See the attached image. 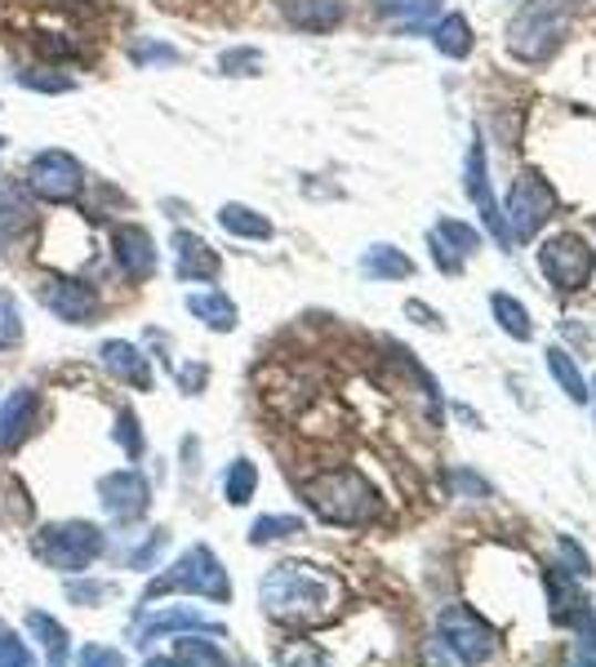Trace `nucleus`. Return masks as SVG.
<instances>
[{
  "instance_id": "1",
  "label": "nucleus",
  "mask_w": 596,
  "mask_h": 667,
  "mask_svg": "<svg viewBox=\"0 0 596 667\" xmlns=\"http://www.w3.org/2000/svg\"><path fill=\"white\" fill-rule=\"evenodd\" d=\"M339 596H343L339 583L330 574H321L317 565H304V561H280L258 583L263 614L276 623H289V627H317V623L335 618Z\"/></svg>"
},
{
  "instance_id": "2",
  "label": "nucleus",
  "mask_w": 596,
  "mask_h": 667,
  "mask_svg": "<svg viewBox=\"0 0 596 667\" xmlns=\"http://www.w3.org/2000/svg\"><path fill=\"white\" fill-rule=\"evenodd\" d=\"M304 499H308V507H312L321 521H330V525H366V521L379 516V494H374V485H370L361 472H352V468L312 476V481L304 485Z\"/></svg>"
},
{
  "instance_id": "3",
  "label": "nucleus",
  "mask_w": 596,
  "mask_h": 667,
  "mask_svg": "<svg viewBox=\"0 0 596 667\" xmlns=\"http://www.w3.org/2000/svg\"><path fill=\"white\" fill-rule=\"evenodd\" d=\"M569 32L565 0H525L507 23V54L516 63H547Z\"/></svg>"
},
{
  "instance_id": "4",
  "label": "nucleus",
  "mask_w": 596,
  "mask_h": 667,
  "mask_svg": "<svg viewBox=\"0 0 596 667\" xmlns=\"http://www.w3.org/2000/svg\"><path fill=\"white\" fill-rule=\"evenodd\" d=\"M165 592H196V596H205V601L227 605V601H232V578H227L223 561H218L205 543H196V547H187V552L147 587V601H156V596H165Z\"/></svg>"
},
{
  "instance_id": "5",
  "label": "nucleus",
  "mask_w": 596,
  "mask_h": 667,
  "mask_svg": "<svg viewBox=\"0 0 596 667\" xmlns=\"http://www.w3.org/2000/svg\"><path fill=\"white\" fill-rule=\"evenodd\" d=\"M436 636L467 667H481V663H490L499 654V632L476 609H467V605H445L436 614Z\"/></svg>"
},
{
  "instance_id": "6",
  "label": "nucleus",
  "mask_w": 596,
  "mask_h": 667,
  "mask_svg": "<svg viewBox=\"0 0 596 667\" xmlns=\"http://www.w3.org/2000/svg\"><path fill=\"white\" fill-rule=\"evenodd\" d=\"M32 552L54 565V569H85L103 556V534L90 521H68V525H45L32 538Z\"/></svg>"
},
{
  "instance_id": "7",
  "label": "nucleus",
  "mask_w": 596,
  "mask_h": 667,
  "mask_svg": "<svg viewBox=\"0 0 596 667\" xmlns=\"http://www.w3.org/2000/svg\"><path fill=\"white\" fill-rule=\"evenodd\" d=\"M556 209V192L547 187V178L538 170H521L507 187V240H534V232L552 218Z\"/></svg>"
},
{
  "instance_id": "8",
  "label": "nucleus",
  "mask_w": 596,
  "mask_h": 667,
  "mask_svg": "<svg viewBox=\"0 0 596 667\" xmlns=\"http://www.w3.org/2000/svg\"><path fill=\"white\" fill-rule=\"evenodd\" d=\"M592 267L596 254L578 232H561L538 249V271L547 276V285H556V294H578L592 280Z\"/></svg>"
},
{
  "instance_id": "9",
  "label": "nucleus",
  "mask_w": 596,
  "mask_h": 667,
  "mask_svg": "<svg viewBox=\"0 0 596 667\" xmlns=\"http://www.w3.org/2000/svg\"><path fill=\"white\" fill-rule=\"evenodd\" d=\"M81 183H85V170H81V161L72 156V152H41V156H32V165H28V187L41 196V201H50V205H68V201H76L81 196Z\"/></svg>"
},
{
  "instance_id": "10",
  "label": "nucleus",
  "mask_w": 596,
  "mask_h": 667,
  "mask_svg": "<svg viewBox=\"0 0 596 667\" xmlns=\"http://www.w3.org/2000/svg\"><path fill=\"white\" fill-rule=\"evenodd\" d=\"M41 302L59 316V320H72V325H90L99 316V294L85 285V280H72V276H45L41 280Z\"/></svg>"
},
{
  "instance_id": "11",
  "label": "nucleus",
  "mask_w": 596,
  "mask_h": 667,
  "mask_svg": "<svg viewBox=\"0 0 596 667\" xmlns=\"http://www.w3.org/2000/svg\"><path fill=\"white\" fill-rule=\"evenodd\" d=\"M99 494H103V507H107L116 521H134V516H143L147 503H152V485H147L143 472H134V468L103 476V481H99Z\"/></svg>"
},
{
  "instance_id": "12",
  "label": "nucleus",
  "mask_w": 596,
  "mask_h": 667,
  "mask_svg": "<svg viewBox=\"0 0 596 667\" xmlns=\"http://www.w3.org/2000/svg\"><path fill=\"white\" fill-rule=\"evenodd\" d=\"M37 414H41V397L32 388H19V392H10L6 401H0V454L19 450L32 437Z\"/></svg>"
},
{
  "instance_id": "13",
  "label": "nucleus",
  "mask_w": 596,
  "mask_h": 667,
  "mask_svg": "<svg viewBox=\"0 0 596 667\" xmlns=\"http://www.w3.org/2000/svg\"><path fill=\"white\" fill-rule=\"evenodd\" d=\"M476 249H481L476 227H467V223H459V218H441V223L432 227V258H436L441 271H463V263H467Z\"/></svg>"
},
{
  "instance_id": "14",
  "label": "nucleus",
  "mask_w": 596,
  "mask_h": 667,
  "mask_svg": "<svg viewBox=\"0 0 596 667\" xmlns=\"http://www.w3.org/2000/svg\"><path fill=\"white\" fill-rule=\"evenodd\" d=\"M543 583H547V614H552L556 627H574V623L592 609V601L583 596V578L565 574L561 565H552Z\"/></svg>"
},
{
  "instance_id": "15",
  "label": "nucleus",
  "mask_w": 596,
  "mask_h": 667,
  "mask_svg": "<svg viewBox=\"0 0 596 667\" xmlns=\"http://www.w3.org/2000/svg\"><path fill=\"white\" fill-rule=\"evenodd\" d=\"M112 254H116V263L130 280H147L156 271V245L138 223H125V227L112 232Z\"/></svg>"
},
{
  "instance_id": "16",
  "label": "nucleus",
  "mask_w": 596,
  "mask_h": 667,
  "mask_svg": "<svg viewBox=\"0 0 596 667\" xmlns=\"http://www.w3.org/2000/svg\"><path fill=\"white\" fill-rule=\"evenodd\" d=\"M280 14L298 32H335L348 19V0H280Z\"/></svg>"
},
{
  "instance_id": "17",
  "label": "nucleus",
  "mask_w": 596,
  "mask_h": 667,
  "mask_svg": "<svg viewBox=\"0 0 596 667\" xmlns=\"http://www.w3.org/2000/svg\"><path fill=\"white\" fill-rule=\"evenodd\" d=\"M174 249H178V280H192V285L196 280H214L218 267H223V258L192 232H174Z\"/></svg>"
},
{
  "instance_id": "18",
  "label": "nucleus",
  "mask_w": 596,
  "mask_h": 667,
  "mask_svg": "<svg viewBox=\"0 0 596 667\" xmlns=\"http://www.w3.org/2000/svg\"><path fill=\"white\" fill-rule=\"evenodd\" d=\"M103 366H107L116 379H125L130 388H138V392L152 388V366H147V357H143L134 343H125V339L103 343Z\"/></svg>"
},
{
  "instance_id": "19",
  "label": "nucleus",
  "mask_w": 596,
  "mask_h": 667,
  "mask_svg": "<svg viewBox=\"0 0 596 667\" xmlns=\"http://www.w3.org/2000/svg\"><path fill=\"white\" fill-rule=\"evenodd\" d=\"M32 223H37V205L28 201V192L14 183H0V240L28 236Z\"/></svg>"
},
{
  "instance_id": "20",
  "label": "nucleus",
  "mask_w": 596,
  "mask_h": 667,
  "mask_svg": "<svg viewBox=\"0 0 596 667\" xmlns=\"http://www.w3.org/2000/svg\"><path fill=\"white\" fill-rule=\"evenodd\" d=\"M467 192H472V201L481 205V218L490 223V232H494L499 240H507L503 214H499L494 201H490V178H485V147H481V138L472 143V156H467Z\"/></svg>"
},
{
  "instance_id": "21",
  "label": "nucleus",
  "mask_w": 596,
  "mask_h": 667,
  "mask_svg": "<svg viewBox=\"0 0 596 667\" xmlns=\"http://www.w3.org/2000/svg\"><path fill=\"white\" fill-rule=\"evenodd\" d=\"M490 311H494V320H499V329L507 334V339H516V343H530V339H534V320H530V311H525L521 298L494 294V298H490Z\"/></svg>"
},
{
  "instance_id": "22",
  "label": "nucleus",
  "mask_w": 596,
  "mask_h": 667,
  "mask_svg": "<svg viewBox=\"0 0 596 667\" xmlns=\"http://www.w3.org/2000/svg\"><path fill=\"white\" fill-rule=\"evenodd\" d=\"M165 632H218V627L205 614H196V609H161V614H152L143 623V640L138 645H147L152 636H165Z\"/></svg>"
},
{
  "instance_id": "23",
  "label": "nucleus",
  "mask_w": 596,
  "mask_h": 667,
  "mask_svg": "<svg viewBox=\"0 0 596 667\" xmlns=\"http://www.w3.org/2000/svg\"><path fill=\"white\" fill-rule=\"evenodd\" d=\"M547 374L561 383V392H565L574 406H587V401H592V392H587V383H583V370L574 366V357H569L565 348H547Z\"/></svg>"
},
{
  "instance_id": "24",
  "label": "nucleus",
  "mask_w": 596,
  "mask_h": 667,
  "mask_svg": "<svg viewBox=\"0 0 596 667\" xmlns=\"http://www.w3.org/2000/svg\"><path fill=\"white\" fill-rule=\"evenodd\" d=\"M174 663H178V667H232V658H227L214 640L192 636V632H183V636L174 640Z\"/></svg>"
},
{
  "instance_id": "25",
  "label": "nucleus",
  "mask_w": 596,
  "mask_h": 667,
  "mask_svg": "<svg viewBox=\"0 0 596 667\" xmlns=\"http://www.w3.org/2000/svg\"><path fill=\"white\" fill-rule=\"evenodd\" d=\"M187 311H192L196 320H205L209 329H223V334L236 329V302H232L227 294H214V289H209V294H192V298H187Z\"/></svg>"
},
{
  "instance_id": "26",
  "label": "nucleus",
  "mask_w": 596,
  "mask_h": 667,
  "mask_svg": "<svg viewBox=\"0 0 596 667\" xmlns=\"http://www.w3.org/2000/svg\"><path fill=\"white\" fill-rule=\"evenodd\" d=\"M432 45L445 54V59H467L472 54V28L463 14H445L436 28H432Z\"/></svg>"
},
{
  "instance_id": "27",
  "label": "nucleus",
  "mask_w": 596,
  "mask_h": 667,
  "mask_svg": "<svg viewBox=\"0 0 596 667\" xmlns=\"http://www.w3.org/2000/svg\"><path fill=\"white\" fill-rule=\"evenodd\" d=\"M361 267H366V276H374V280H405V276H414V263H410L401 249H392V245H374V249L361 258Z\"/></svg>"
},
{
  "instance_id": "28",
  "label": "nucleus",
  "mask_w": 596,
  "mask_h": 667,
  "mask_svg": "<svg viewBox=\"0 0 596 667\" xmlns=\"http://www.w3.org/2000/svg\"><path fill=\"white\" fill-rule=\"evenodd\" d=\"M218 223H223L232 236H245V240H267V236H271V223H267L258 209H249V205H223V209H218Z\"/></svg>"
},
{
  "instance_id": "29",
  "label": "nucleus",
  "mask_w": 596,
  "mask_h": 667,
  "mask_svg": "<svg viewBox=\"0 0 596 667\" xmlns=\"http://www.w3.org/2000/svg\"><path fill=\"white\" fill-rule=\"evenodd\" d=\"M436 6H441V0H374V10H379L383 19H392L397 28H419V23H428V19L436 14Z\"/></svg>"
},
{
  "instance_id": "30",
  "label": "nucleus",
  "mask_w": 596,
  "mask_h": 667,
  "mask_svg": "<svg viewBox=\"0 0 596 667\" xmlns=\"http://www.w3.org/2000/svg\"><path fill=\"white\" fill-rule=\"evenodd\" d=\"M254 490H258V468H254L249 459H236V463L227 468V476H223L227 503H232V507H245V503L254 499Z\"/></svg>"
},
{
  "instance_id": "31",
  "label": "nucleus",
  "mask_w": 596,
  "mask_h": 667,
  "mask_svg": "<svg viewBox=\"0 0 596 667\" xmlns=\"http://www.w3.org/2000/svg\"><path fill=\"white\" fill-rule=\"evenodd\" d=\"M28 627H32V632H37V640L45 645L50 663H54V667H63V658H68V632H63V623H54L50 614L32 609V614H28Z\"/></svg>"
},
{
  "instance_id": "32",
  "label": "nucleus",
  "mask_w": 596,
  "mask_h": 667,
  "mask_svg": "<svg viewBox=\"0 0 596 667\" xmlns=\"http://www.w3.org/2000/svg\"><path fill=\"white\" fill-rule=\"evenodd\" d=\"M289 534H304V521L289 516V512H271V516H258V521L249 525V543H254V547L280 543V538H289Z\"/></svg>"
},
{
  "instance_id": "33",
  "label": "nucleus",
  "mask_w": 596,
  "mask_h": 667,
  "mask_svg": "<svg viewBox=\"0 0 596 667\" xmlns=\"http://www.w3.org/2000/svg\"><path fill=\"white\" fill-rule=\"evenodd\" d=\"M276 667H330V658H326V649L317 645V640H285L280 649H276Z\"/></svg>"
},
{
  "instance_id": "34",
  "label": "nucleus",
  "mask_w": 596,
  "mask_h": 667,
  "mask_svg": "<svg viewBox=\"0 0 596 667\" xmlns=\"http://www.w3.org/2000/svg\"><path fill=\"white\" fill-rule=\"evenodd\" d=\"M23 343V316H19V302L14 294L0 289V348H19Z\"/></svg>"
},
{
  "instance_id": "35",
  "label": "nucleus",
  "mask_w": 596,
  "mask_h": 667,
  "mask_svg": "<svg viewBox=\"0 0 596 667\" xmlns=\"http://www.w3.org/2000/svg\"><path fill=\"white\" fill-rule=\"evenodd\" d=\"M556 552H561V561H556V565H561L565 574H574V578H592V556H587V552H583L569 534H561V538H556Z\"/></svg>"
},
{
  "instance_id": "36",
  "label": "nucleus",
  "mask_w": 596,
  "mask_h": 667,
  "mask_svg": "<svg viewBox=\"0 0 596 667\" xmlns=\"http://www.w3.org/2000/svg\"><path fill=\"white\" fill-rule=\"evenodd\" d=\"M116 441L125 445V454H130V459H138V454H143V432H138V419H134L130 410H121V414H116Z\"/></svg>"
},
{
  "instance_id": "37",
  "label": "nucleus",
  "mask_w": 596,
  "mask_h": 667,
  "mask_svg": "<svg viewBox=\"0 0 596 667\" xmlns=\"http://www.w3.org/2000/svg\"><path fill=\"white\" fill-rule=\"evenodd\" d=\"M76 667H125L121 649H107V645H85L76 654Z\"/></svg>"
},
{
  "instance_id": "38",
  "label": "nucleus",
  "mask_w": 596,
  "mask_h": 667,
  "mask_svg": "<svg viewBox=\"0 0 596 667\" xmlns=\"http://www.w3.org/2000/svg\"><path fill=\"white\" fill-rule=\"evenodd\" d=\"M0 667H32L28 645L19 636H10V632H0Z\"/></svg>"
},
{
  "instance_id": "39",
  "label": "nucleus",
  "mask_w": 596,
  "mask_h": 667,
  "mask_svg": "<svg viewBox=\"0 0 596 667\" xmlns=\"http://www.w3.org/2000/svg\"><path fill=\"white\" fill-rule=\"evenodd\" d=\"M19 85H23V90H45V94H68V90H72V76H37V72H23Z\"/></svg>"
},
{
  "instance_id": "40",
  "label": "nucleus",
  "mask_w": 596,
  "mask_h": 667,
  "mask_svg": "<svg viewBox=\"0 0 596 667\" xmlns=\"http://www.w3.org/2000/svg\"><path fill=\"white\" fill-rule=\"evenodd\" d=\"M68 596H72L76 605H94V601L112 596V587H107V583H68Z\"/></svg>"
},
{
  "instance_id": "41",
  "label": "nucleus",
  "mask_w": 596,
  "mask_h": 667,
  "mask_svg": "<svg viewBox=\"0 0 596 667\" xmlns=\"http://www.w3.org/2000/svg\"><path fill=\"white\" fill-rule=\"evenodd\" d=\"M178 379H183V388H192V392H196V388H201V383H205V370H201V366H196V370H183V374H178Z\"/></svg>"
},
{
  "instance_id": "42",
  "label": "nucleus",
  "mask_w": 596,
  "mask_h": 667,
  "mask_svg": "<svg viewBox=\"0 0 596 667\" xmlns=\"http://www.w3.org/2000/svg\"><path fill=\"white\" fill-rule=\"evenodd\" d=\"M423 667H450V663L441 658V645H428V649H423Z\"/></svg>"
},
{
  "instance_id": "43",
  "label": "nucleus",
  "mask_w": 596,
  "mask_h": 667,
  "mask_svg": "<svg viewBox=\"0 0 596 667\" xmlns=\"http://www.w3.org/2000/svg\"><path fill=\"white\" fill-rule=\"evenodd\" d=\"M565 667H596V654H578V658H569Z\"/></svg>"
},
{
  "instance_id": "44",
  "label": "nucleus",
  "mask_w": 596,
  "mask_h": 667,
  "mask_svg": "<svg viewBox=\"0 0 596 667\" xmlns=\"http://www.w3.org/2000/svg\"><path fill=\"white\" fill-rule=\"evenodd\" d=\"M143 667H178V663H174V658H147Z\"/></svg>"
},
{
  "instance_id": "45",
  "label": "nucleus",
  "mask_w": 596,
  "mask_h": 667,
  "mask_svg": "<svg viewBox=\"0 0 596 667\" xmlns=\"http://www.w3.org/2000/svg\"><path fill=\"white\" fill-rule=\"evenodd\" d=\"M587 392H592V401H596V379H592V388H587Z\"/></svg>"
},
{
  "instance_id": "46",
  "label": "nucleus",
  "mask_w": 596,
  "mask_h": 667,
  "mask_svg": "<svg viewBox=\"0 0 596 667\" xmlns=\"http://www.w3.org/2000/svg\"><path fill=\"white\" fill-rule=\"evenodd\" d=\"M0 147H6V138H0Z\"/></svg>"
},
{
  "instance_id": "47",
  "label": "nucleus",
  "mask_w": 596,
  "mask_h": 667,
  "mask_svg": "<svg viewBox=\"0 0 596 667\" xmlns=\"http://www.w3.org/2000/svg\"><path fill=\"white\" fill-rule=\"evenodd\" d=\"M0 632H6V627H0Z\"/></svg>"
}]
</instances>
